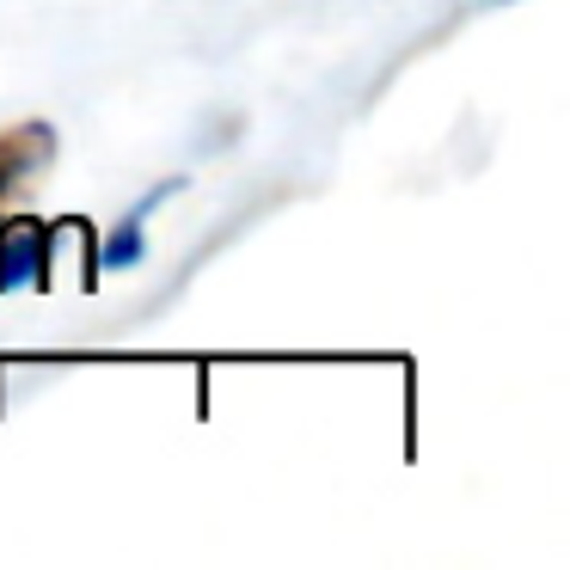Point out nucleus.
Segmentation results:
<instances>
[{
  "label": "nucleus",
  "instance_id": "f257e3e1",
  "mask_svg": "<svg viewBox=\"0 0 570 570\" xmlns=\"http://www.w3.org/2000/svg\"><path fill=\"white\" fill-rule=\"evenodd\" d=\"M43 271V227L38 222H0V288H19Z\"/></svg>",
  "mask_w": 570,
  "mask_h": 570
},
{
  "label": "nucleus",
  "instance_id": "f03ea898",
  "mask_svg": "<svg viewBox=\"0 0 570 570\" xmlns=\"http://www.w3.org/2000/svg\"><path fill=\"white\" fill-rule=\"evenodd\" d=\"M173 185H178V178H173ZM173 185H160L154 197H141V209L129 215V222H124V234L111 239V252H105V264H136V258H141V215H148V209H154V203H160Z\"/></svg>",
  "mask_w": 570,
  "mask_h": 570
}]
</instances>
